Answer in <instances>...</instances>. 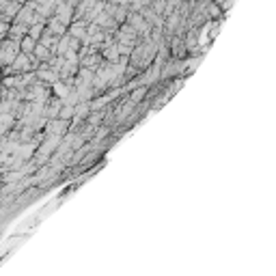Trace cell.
I'll return each mask as SVG.
<instances>
[{
  "instance_id": "1",
  "label": "cell",
  "mask_w": 276,
  "mask_h": 276,
  "mask_svg": "<svg viewBox=\"0 0 276 276\" xmlns=\"http://www.w3.org/2000/svg\"><path fill=\"white\" fill-rule=\"evenodd\" d=\"M112 11H114V16H117L114 19H119V22H123L125 16H128V9H114V7H112Z\"/></svg>"
}]
</instances>
